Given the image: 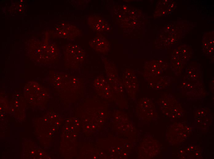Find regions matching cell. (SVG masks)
I'll return each mask as SVG.
<instances>
[{"label": "cell", "instance_id": "1", "mask_svg": "<svg viewBox=\"0 0 214 159\" xmlns=\"http://www.w3.org/2000/svg\"><path fill=\"white\" fill-rule=\"evenodd\" d=\"M122 83L124 87L129 93L134 94L138 88V81L137 77L130 69H126L122 75Z\"/></svg>", "mask_w": 214, "mask_h": 159}, {"label": "cell", "instance_id": "2", "mask_svg": "<svg viewBox=\"0 0 214 159\" xmlns=\"http://www.w3.org/2000/svg\"><path fill=\"white\" fill-rule=\"evenodd\" d=\"M70 46L69 53L71 65L70 68H77L83 62L85 53L84 50L78 45H71Z\"/></svg>", "mask_w": 214, "mask_h": 159}, {"label": "cell", "instance_id": "3", "mask_svg": "<svg viewBox=\"0 0 214 159\" xmlns=\"http://www.w3.org/2000/svg\"><path fill=\"white\" fill-rule=\"evenodd\" d=\"M90 46L96 51L101 53H105L109 49L108 41L103 37L98 36L89 42Z\"/></svg>", "mask_w": 214, "mask_h": 159}, {"label": "cell", "instance_id": "4", "mask_svg": "<svg viewBox=\"0 0 214 159\" xmlns=\"http://www.w3.org/2000/svg\"><path fill=\"white\" fill-rule=\"evenodd\" d=\"M108 82L113 87L121 90L123 85L122 81L119 77L116 70L113 68H107L106 70Z\"/></svg>", "mask_w": 214, "mask_h": 159}, {"label": "cell", "instance_id": "5", "mask_svg": "<svg viewBox=\"0 0 214 159\" xmlns=\"http://www.w3.org/2000/svg\"><path fill=\"white\" fill-rule=\"evenodd\" d=\"M88 22L90 28L96 31H103L108 28L106 21L102 18L96 15L89 16Z\"/></svg>", "mask_w": 214, "mask_h": 159}, {"label": "cell", "instance_id": "6", "mask_svg": "<svg viewBox=\"0 0 214 159\" xmlns=\"http://www.w3.org/2000/svg\"><path fill=\"white\" fill-rule=\"evenodd\" d=\"M168 77L166 76H157L150 78L148 84L151 88L159 89L164 87L168 83Z\"/></svg>", "mask_w": 214, "mask_h": 159}, {"label": "cell", "instance_id": "7", "mask_svg": "<svg viewBox=\"0 0 214 159\" xmlns=\"http://www.w3.org/2000/svg\"><path fill=\"white\" fill-rule=\"evenodd\" d=\"M39 154L40 155H42V153H40Z\"/></svg>", "mask_w": 214, "mask_h": 159}, {"label": "cell", "instance_id": "8", "mask_svg": "<svg viewBox=\"0 0 214 159\" xmlns=\"http://www.w3.org/2000/svg\"><path fill=\"white\" fill-rule=\"evenodd\" d=\"M31 153H34V151H32V152H31Z\"/></svg>", "mask_w": 214, "mask_h": 159}, {"label": "cell", "instance_id": "9", "mask_svg": "<svg viewBox=\"0 0 214 159\" xmlns=\"http://www.w3.org/2000/svg\"><path fill=\"white\" fill-rule=\"evenodd\" d=\"M46 120H47L46 119H45V121H46Z\"/></svg>", "mask_w": 214, "mask_h": 159}]
</instances>
